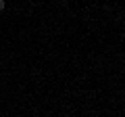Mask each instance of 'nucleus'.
Segmentation results:
<instances>
[{"label": "nucleus", "instance_id": "1", "mask_svg": "<svg viewBox=\"0 0 125 117\" xmlns=\"http://www.w3.org/2000/svg\"><path fill=\"white\" fill-rule=\"evenodd\" d=\"M4 6H6V4H4V0H0V11H4Z\"/></svg>", "mask_w": 125, "mask_h": 117}]
</instances>
